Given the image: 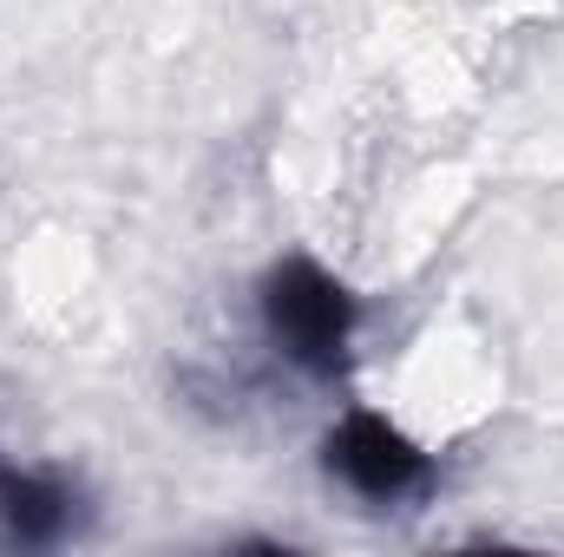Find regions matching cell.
Instances as JSON below:
<instances>
[{"label":"cell","instance_id":"obj_2","mask_svg":"<svg viewBox=\"0 0 564 557\" xmlns=\"http://www.w3.org/2000/svg\"><path fill=\"white\" fill-rule=\"evenodd\" d=\"M328 472L355 499H368V505H401V499H414V492L433 485L426 452L401 426H388L368 407H355V414H341L328 426Z\"/></svg>","mask_w":564,"mask_h":557},{"label":"cell","instance_id":"obj_1","mask_svg":"<svg viewBox=\"0 0 564 557\" xmlns=\"http://www.w3.org/2000/svg\"><path fill=\"white\" fill-rule=\"evenodd\" d=\"M263 328L302 374L335 381L348 368V348H355V295L322 263L289 256L263 276Z\"/></svg>","mask_w":564,"mask_h":557},{"label":"cell","instance_id":"obj_3","mask_svg":"<svg viewBox=\"0 0 564 557\" xmlns=\"http://www.w3.org/2000/svg\"><path fill=\"white\" fill-rule=\"evenodd\" d=\"M0 525L20 538V545H53L66 525H73V492L40 479V472H20V466H0Z\"/></svg>","mask_w":564,"mask_h":557}]
</instances>
